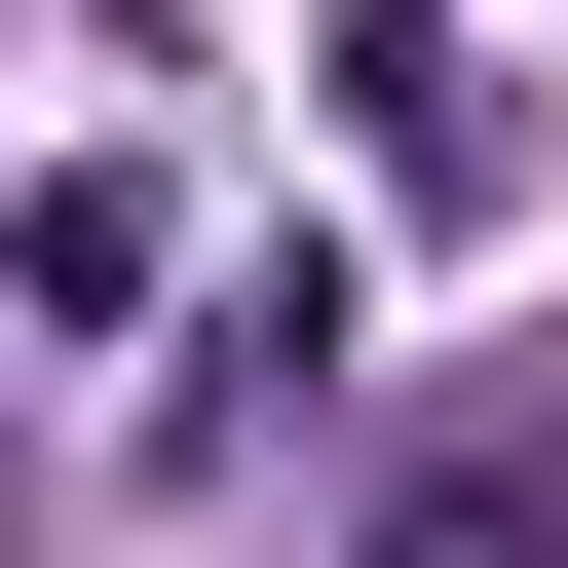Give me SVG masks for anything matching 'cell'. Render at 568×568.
I'll return each mask as SVG.
<instances>
[{"instance_id":"1","label":"cell","mask_w":568,"mask_h":568,"mask_svg":"<svg viewBox=\"0 0 568 568\" xmlns=\"http://www.w3.org/2000/svg\"><path fill=\"white\" fill-rule=\"evenodd\" d=\"M152 265H190L152 152H39V190H0V304H39V342H152Z\"/></svg>"}]
</instances>
